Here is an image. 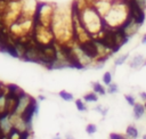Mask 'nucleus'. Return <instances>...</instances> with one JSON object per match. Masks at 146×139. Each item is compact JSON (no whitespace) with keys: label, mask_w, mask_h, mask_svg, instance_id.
<instances>
[{"label":"nucleus","mask_w":146,"mask_h":139,"mask_svg":"<svg viewBox=\"0 0 146 139\" xmlns=\"http://www.w3.org/2000/svg\"><path fill=\"white\" fill-rule=\"evenodd\" d=\"M78 48H79V51H81L90 60H92V59H96L97 60L99 57L105 56L100 51V48L102 49H105V48H103L100 44H98L92 39H88V40H84L82 42H79ZM107 55H112V54H107Z\"/></svg>","instance_id":"1"},{"label":"nucleus","mask_w":146,"mask_h":139,"mask_svg":"<svg viewBox=\"0 0 146 139\" xmlns=\"http://www.w3.org/2000/svg\"><path fill=\"white\" fill-rule=\"evenodd\" d=\"M127 8H128V14L132 17L135 24H137L138 26H141L145 22L146 15H145L144 8L139 3V1L138 0H128Z\"/></svg>","instance_id":"2"},{"label":"nucleus","mask_w":146,"mask_h":139,"mask_svg":"<svg viewBox=\"0 0 146 139\" xmlns=\"http://www.w3.org/2000/svg\"><path fill=\"white\" fill-rule=\"evenodd\" d=\"M39 113V104L38 101L33 98L32 101L30 103V105L24 109V112L21 114V118L23 120V122L26 124L27 129L30 130L31 128V122H32V118L34 115H38Z\"/></svg>","instance_id":"3"},{"label":"nucleus","mask_w":146,"mask_h":139,"mask_svg":"<svg viewBox=\"0 0 146 139\" xmlns=\"http://www.w3.org/2000/svg\"><path fill=\"white\" fill-rule=\"evenodd\" d=\"M146 113V109H145V106L144 104H140V103H137L133 107H132V115H133V118L135 120H140Z\"/></svg>","instance_id":"4"},{"label":"nucleus","mask_w":146,"mask_h":139,"mask_svg":"<svg viewBox=\"0 0 146 139\" xmlns=\"http://www.w3.org/2000/svg\"><path fill=\"white\" fill-rule=\"evenodd\" d=\"M144 62H145L144 56L140 55V54H138V55H136L133 58H131V60H130V63H129V66H130L131 68H139V67H141V66L144 65Z\"/></svg>","instance_id":"5"},{"label":"nucleus","mask_w":146,"mask_h":139,"mask_svg":"<svg viewBox=\"0 0 146 139\" xmlns=\"http://www.w3.org/2000/svg\"><path fill=\"white\" fill-rule=\"evenodd\" d=\"M125 137H127L128 139H138V137H139V131H138L137 126L133 125V124L128 125L127 129H125Z\"/></svg>","instance_id":"6"},{"label":"nucleus","mask_w":146,"mask_h":139,"mask_svg":"<svg viewBox=\"0 0 146 139\" xmlns=\"http://www.w3.org/2000/svg\"><path fill=\"white\" fill-rule=\"evenodd\" d=\"M7 92H9L11 95H15L17 97H21L24 93V91L18 85H16V84H8L7 85Z\"/></svg>","instance_id":"7"},{"label":"nucleus","mask_w":146,"mask_h":139,"mask_svg":"<svg viewBox=\"0 0 146 139\" xmlns=\"http://www.w3.org/2000/svg\"><path fill=\"white\" fill-rule=\"evenodd\" d=\"M92 89H94V92L97 93V95H100V96H104L107 91L105 90L104 85H102L99 82H94L92 83Z\"/></svg>","instance_id":"8"},{"label":"nucleus","mask_w":146,"mask_h":139,"mask_svg":"<svg viewBox=\"0 0 146 139\" xmlns=\"http://www.w3.org/2000/svg\"><path fill=\"white\" fill-rule=\"evenodd\" d=\"M83 100L87 101V103H96L98 100V96H97V93H95L92 91V92H89V93L84 95L83 96Z\"/></svg>","instance_id":"9"},{"label":"nucleus","mask_w":146,"mask_h":139,"mask_svg":"<svg viewBox=\"0 0 146 139\" xmlns=\"http://www.w3.org/2000/svg\"><path fill=\"white\" fill-rule=\"evenodd\" d=\"M58 95H59V97H60L62 99H64L65 101H71V100H73V95L70 93V92H67V91H65V90L59 91Z\"/></svg>","instance_id":"10"},{"label":"nucleus","mask_w":146,"mask_h":139,"mask_svg":"<svg viewBox=\"0 0 146 139\" xmlns=\"http://www.w3.org/2000/svg\"><path fill=\"white\" fill-rule=\"evenodd\" d=\"M128 57H129V54H124V55L119 56V57L114 60V65H115V66H120V65H122L123 63H125V60L128 59Z\"/></svg>","instance_id":"11"},{"label":"nucleus","mask_w":146,"mask_h":139,"mask_svg":"<svg viewBox=\"0 0 146 139\" xmlns=\"http://www.w3.org/2000/svg\"><path fill=\"white\" fill-rule=\"evenodd\" d=\"M103 83L105 85H110L112 83V73L111 72H105L104 75H103Z\"/></svg>","instance_id":"12"},{"label":"nucleus","mask_w":146,"mask_h":139,"mask_svg":"<svg viewBox=\"0 0 146 139\" xmlns=\"http://www.w3.org/2000/svg\"><path fill=\"white\" fill-rule=\"evenodd\" d=\"M75 106H76L78 111H80V112H86L87 111V106H86V104L82 99H76L75 100Z\"/></svg>","instance_id":"13"},{"label":"nucleus","mask_w":146,"mask_h":139,"mask_svg":"<svg viewBox=\"0 0 146 139\" xmlns=\"http://www.w3.org/2000/svg\"><path fill=\"white\" fill-rule=\"evenodd\" d=\"M86 132L88 134H94L97 132V125L94 124V123H89L87 126H86Z\"/></svg>","instance_id":"14"},{"label":"nucleus","mask_w":146,"mask_h":139,"mask_svg":"<svg viewBox=\"0 0 146 139\" xmlns=\"http://www.w3.org/2000/svg\"><path fill=\"white\" fill-rule=\"evenodd\" d=\"M108 93H111V95H113V93H116L117 91H119V87H117V84L116 83H111L108 87H107V90H106Z\"/></svg>","instance_id":"15"},{"label":"nucleus","mask_w":146,"mask_h":139,"mask_svg":"<svg viewBox=\"0 0 146 139\" xmlns=\"http://www.w3.org/2000/svg\"><path fill=\"white\" fill-rule=\"evenodd\" d=\"M124 99L127 100V103H128V105H130V106H135L137 103H136V98L132 96V95H124Z\"/></svg>","instance_id":"16"},{"label":"nucleus","mask_w":146,"mask_h":139,"mask_svg":"<svg viewBox=\"0 0 146 139\" xmlns=\"http://www.w3.org/2000/svg\"><path fill=\"white\" fill-rule=\"evenodd\" d=\"M110 139H128V138L125 137V134L112 132V133H110Z\"/></svg>","instance_id":"17"},{"label":"nucleus","mask_w":146,"mask_h":139,"mask_svg":"<svg viewBox=\"0 0 146 139\" xmlns=\"http://www.w3.org/2000/svg\"><path fill=\"white\" fill-rule=\"evenodd\" d=\"M95 111H97V112H99L103 116H105L106 114H107V108H104L103 106H97V107H95Z\"/></svg>","instance_id":"18"},{"label":"nucleus","mask_w":146,"mask_h":139,"mask_svg":"<svg viewBox=\"0 0 146 139\" xmlns=\"http://www.w3.org/2000/svg\"><path fill=\"white\" fill-rule=\"evenodd\" d=\"M139 97H140V99H141L143 101L146 103V91H140V92H139Z\"/></svg>","instance_id":"19"},{"label":"nucleus","mask_w":146,"mask_h":139,"mask_svg":"<svg viewBox=\"0 0 146 139\" xmlns=\"http://www.w3.org/2000/svg\"><path fill=\"white\" fill-rule=\"evenodd\" d=\"M141 43L143 44H146V33L143 35V38H141Z\"/></svg>","instance_id":"20"},{"label":"nucleus","mask_w":146,"mask_h":139,"mask_svg":"<svg viewBox=\"0 0 146 139\" xmlns=\"http://www.w3.org/2000/svg\"><path fill=\"white\" fill-rule=\"evenodd\" d=\"M138 1H139V3L141 5V7H143V8L146 6V0H138Z\"/></svg>","instance_id":"21"},{"label":"nucleus","mask_w":146,"mask_h":139,"mask_svg":"<svg viewBox=\"0 0 146 139\" xmlns=\"http://www.w3.org/2000/svg\"><path fill=\"white\" fill-rule=\"evenodd\" d=\"M38 98H39L40 100H44V99H46V97H44V96H39Z\"/></svg>","instance_id":"22"},{"label":"nucleus","mask_w":146,"mask_h":139,"mask_svg":"<svg viewBox=\"0 0 146 139\" xmlns=\"http://www.w3.org/2000/svg\"><path fill=\"white\" fill-rule=\"evenodd\" d=\"M141 139H146V133H145V134H143V137H141Z\"/></svg>","instance_id":"23"},{"label":"nucleus","mask_w":146,"mask_h":139,"mask_svg":"<svg viewBox=\"0 0 146 139\" xmlns=\"http://www.w3.org/2000/svg\"><path fill=\"white\" fill-rule=\"evenodd\" d=\"M143 66H146V58H145V62H144V65Z\"/></svg>","instance_id":"24"},{"label":"nucleus","mask_w":146,"mask_h":139,"mask_svg":"<svg viewBox=\"0 0 146 139\" xmlns=\"http://www.w3.org/2000/svg\"><path fill=\"white\" fill-rule=\"evenodd\" d=\"M54 139H60V138H59V137H58V136H57V137H55V138H54Z\"/></svg>","instance_id":"25"},{"label":"nucleus","mask_w":146,"mask_h":139,"mask_svg":"<svg viewBox=\"0 0 146 139\" xmlns=\"http://www.w3.org/2000/svg\"><path fill=\"white\" fill-rule=\"evenodd\" d=\"M66 139H73V138H71V137H67V138H66Z\"/></svg>","instance_id":"26"},{"label":"nucleus","mask_w":146,"mask_h":139,"mask_svg":"<svg viewBox=\"0 0 146 139\" xmlns=\"http://www.w3.org/2000/svg\"><path fill=\"white\" fill-rule=\"evenodd\" d=\"M144 106H145V109H146V103H145V104H144Z\"/></svg>","instance_id":"27"}]
</instances>
